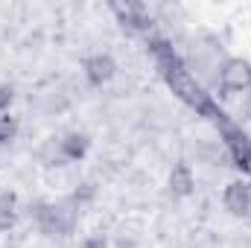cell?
Wrapping results in <instances>:
<instances>
[{
    "label": "cell",
    "mask_w": 251,
    "mask_h": 248,
    "mask_svg": "<svg viewBox=\"0 0 251 248\" xmlns=\"http://www.w3.org/2000/svg\"><path fill=\"white\" fill-rule=\"evenodd\" d=\"M38 161L44 164V167H67L62 158V152H59V140L56 137H47L44 143H41V149H38Z\"/></svg>",
    "instance_id": "cell-8"
},
{
    "label": "cell",
    "mask_w": 251,
    "mask_h": 248,
    "mask_svg": "<svg viewBox=\"0 0 251 248\" xmlns=\"http://www.w3.org/2000/svg\"><path fill=\"white\" fill-rule=\"evenodd\" d=\"M18 222V196L9 190H0V234L12 231Z\"/></svg>",
    "instance_id": "cell-7"
},
{
    "label": "cell",
    "mask_w": 251,
    "mask_h": 248,
    "mask_svg": "<svg viewBox=\"0 0 251 248\" xmlns=\"http://www.w3.org/2000/svg\"><path fill=\"white\" fill-rule=\"evenodd\" d=\"M79 248H111V240H108L105 234H91V237L82 240Z\"/></svg>",
    "instance_id": "cell-12"
},
{
    "label": "cell",
    "mask_w": 251,
    "mask_h": 248,
    "mask_svg": "<svg viewBox=\"0 0 251 248\" xmlns=\"http://www.w3.org/2000/svg\"><path fill=\"white\" fill-rule=\"evenodd\" d=\"M15 102V85L12 82H0V114H9Z\"/></svg>",
    "instance_id": "cell-11"
},
{
    "label": "cell",
    "mask_w": 251,
    "mask_h": 248,
    "mask_svg": "<svg viewBox=\"0 0 251 248\" xmlns=\"http://www.w3.org/2000/svg\"><path fill=\"white\" fill-rule=\"evenodd\" d=\"M222 204L231 216L237 219H249L251 216V184L246 181H231L222 190Z\"/></svg>",
    "instance_id": "cell-4"
},
{
    "label": "cell",
    "mask_w": 251,
    "mask_h": 248,
    "mask_svg": "<svg viewBox=\"0 0 251 248\" xmlns=\"http://www.w3.org/2000/svg\"><path fill=\"white\" fill-rule=\"evenodd\" d=\"M219 88L225 94H243L251 88V64L246 59H225L219 67Z\"/></svg>",
    "instance_id": "cell-2"
},
{
    "label": "cell",
    "mask_w": 251,
    "mask_h": 248,
    "mask_svg": "<svg viewBox=\"0 0 251 248\" xmlns=\"http://www.w3.org/2000/svg\"><path fill=\"white\" fill-rule=\"evenodd\" d=\"M18 120L12 114H0V149H6L15 137H18Z\"/></svg>",
    "instance_id": "cell-10"
},
{
    "label": "cell",
    "mask_w": 251,
    "mask_h": 248,
    "mask_svg": "<svg viewBox=\"0 0 251 248\" xmlns=\"http://www.w3.org/2000/svg\"><path fill=\"white\" fill-rule=\"evenodd\" d=\"M79 213L82 207H76L67 196L47 201V198H35L26 204V219L47 237V240H67L76 225H79Z\"/></svg>",
    "instance_id": "cell-1"
},
{
    "label": "cell",
    "mask_w": 251,
    "mask_h": 248,
    "mask_svg": "<svg viewBox=\"0 0 251 248\" xmlns=\"http://www.w3.org/2000/svg\"><path fill=\"white\" fill-rule=\"evenodd\" d=\"M82 73H85L88 85L102 88V85H108V82L117 76V62H114L111 53H91V56L82 62Z\"/></svg>",
    "instance_id": "cell-3"
},
{
    "label": "cell",
    "mask_w": 251,
    "mask_h": 248,
    "mask_svg": "<svg viewBox=\"0 0 251 248\" xmlns=\"http://www.w3.org/2000/svg\"><path fill=\"white\" fill-rule=\"evenodd\" d=\"M111 248H137V240H134V237H117V240H114V243H111Z\"/></svg>",
    "instance_id": "cell-13"
},
{
    "label": "cell",
    "mask_w": 251,
    "mask_h": 248,
    "mask_svg": "<svg viewBox=\"0 0 251 248\" xmlns=\"http://www.w3.org/2000/svg\"><path fill=\"white\" fill-rule=\"evenodd\" d=\"M196 190V175L187 161H176L170 175H167V196L170 198H187Z\"/></svg>",
    "instance_id": "cell-6"
},
{
    "label": "cell",
    "mask_w": 251,
    "mask_h": 248,
    "mask_svg": "<svg viewBox=\"0 0 251 248\" xmlns=\"http://www.w3.org/2000/svg\"><path fill=\"white\" fill-rule=\"evenodd\" d=\"M67 198H70L76 207H82V210H85V207L97 198V187L91 184V181H82V184H76V190H70V193H67Z\"/></svg>",
    "instance_id": "cell-9"
},
{
    "label": "cell",
    "mask_w": 251,
    "mask_h": 248,
    "mask_svg": "<svg viewBox=\"0 0 251 248\" xmlns=\"http://www.w3.org/2000/svg\"><path fill=\"white\" fill-rule=\"evenodd\" d=\"M59 140V152H62L64 164H79L88 152H91V134L88 131H79V128H70L56 137Z\"/></svg>",
    "instance_id": "cell-5"
},
{
    "label": "cell",
    "mask_w": 251,
    "mask_h": 248,
    "mask_svg": "<svg viewBox=\"0 0 251 248\" xmlns=\"http://www.w3.org/2000/svg\"><path fill=\"white\" fill-rule=\"evenodd\" d=\"M0 155H3V149H0Z\"/></svg>",
    "instance_id": "cell-14"
}]
</instances>
